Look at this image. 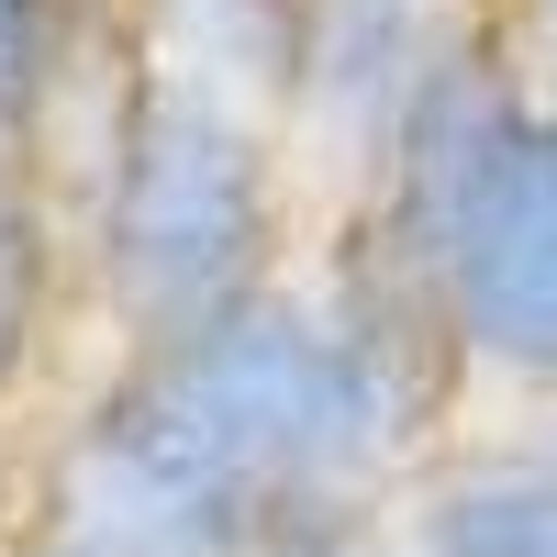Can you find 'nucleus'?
<instances>
[{"mask_svg": "<svg viewBox=\"0 0 557 557\" xmlns=\"http://www.w3.org/2000/svg\"><path fill=\"white\" fill-rule=\"evenodd\" d=\"M101 34L112 45H89L45 168L67 201L78 301L112 323V346H168L290 278L301 146L278 101L168 57L134 12Z\"/></svg>", "mask_w": 557, "mask_h": 557, "instance_id": "nucleus-1", "label": "nucleus"}, {"mask_svg": "<svg viewBox=\"0 0 557 557\" xmlns=\"http://www.w3.org/2000/svg\"><path fill=\"white\" fill-rule=\"evenodd\" d=\"M357 212H380L435 278L469 380L513 412H557V89L513 23L412 89Z\"/></svg>", "mask_w": 557, "mask_h": 557, "instance_id": "nucleus-2", "label": "nucleus"}, {"mask_svg": "<svg viewBox=\"0 0 557 557\" xmlns=\"http://www.w3.org/2000/svg\"><path fill=\"white\" fill-rule=\"evenodd\" d=\"M513 23V0H301V89H290V146L357 201L380 178L391 134L457 45Z\"/></svg>", "mask_w": 557, "mask_h": 557, "instance_id": "nucleus-3", "label": "nucleus"}, {"mask_svg": "<svg viewBox=\"0 0 557 557\" xmlns=\"http://www.w3.org/2000/svg\"><path fill=\"white\" fill-rule=\"evenodd\" d=\"M391 535H412L424 557H557V446L535 424L457 435L391 502Z\"/></svg>", "mask_w": 557, "mask_h": 557, "instance_id": "nucleus-4", "label": "nucleus"}, {"mask_svg": "<svg viewBox=\"0 0 557 557\" xmlns=\"http://www.w3.org/2000/svg\"><path fill=\"white\" fill-rule=\"evenodd\" d=\"M67 301H78V246H67L57 168L0 146V424L45 380V346H57Z\"/></svg>", "mask_w": 557, "mask_h": 557, "instance_id": "nucleus-5", "label": "nucleus"}, {"mask_svg": "<svg viewBox=\"0 0 557 557\" xmlns=\"http://www.w3.org/2000/svg\"><path fill=\"white\" fill-rule=\"evenodd\" d=\"M89 45H101V0H0V146L23 157L57 146Z\"/></svg>", "mask_w": 557, "mask_h": 557, "instance_id": "nucleus-6", "label": "nucleus"}, {"mask_svg": "<svg viewBox=\"0 0 557 557\" xmlns=\"http://www.w3.org/2000/svg\"><path fill=\"white\" fill-rule=\"evenodd\" d=\"M23 491H34V446H23L12 424H0V557L23 546Z\"/></svg>", "mask_w": 557, "mask_h": 557, "instance_id": "nucleus-7", "label": "nucleus"}, {"mask_svg": "<svg viewBox=\"0 0 557 557\" xmlns=\"http://www.w3.org/2000/svg\"><path fill=\"white\" fill-rule=\"evenodd\" d=\"M513 34H524V57H535V78L557 89V0H513Z\"/></svg>", "mask_w": 557, "mask_h": 557, "instance_id": "nucleus-8", "label": "nucleus"}, {"mask_svg": "<svg viewBox=\"0 0 557 557\" xmlns=\"http://www.w3.org/2000/svg\"><path fill=\"white\" fill-rule=\"evenodd\" d=\"M346 557H424V546H412V535H357Z\"/></svg>", "mask_w": 557, "mask_h": 557, "instance_id": "nucleus-9", "label": "nucleus"}, {"mask_svg": "<svg viewBox=\"0 0 557 557\" xmlns=\"http://www.w3.org/2000/svg\"><path fill=\"white\" fill-rule=\"evenodd\" d=\"M257 557H346V546H257Z\"/></svg>", "mask_w": 557, "mask_h": 557, "instance_id": "nucleus-10", "label": "nucleus"}, {"mask_svg": "<svg viewBox=\"0 0 557 557\" xmlns=\"http://www.w3.org/2000/svg\"><path fill=\"white\" fill-rule=\"evenodd\" d=\"M513 424H535V435H546V446H557V412H513Z\"/></svg>", "mask_w": 557, "mask_h": 557, "instance_id": "nucleus-11", "label": "nucleus"}]
</instances>
